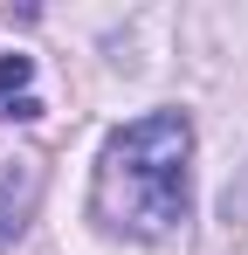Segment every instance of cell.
I'll use <instances>...</instances> for the list:
<instances>
[{
  "instance_id": "1",
  "label": "cell",
  "mask_w": 248,
  "mask_h": 255,
  "mask_svg": "<svg viewBox=\"0 0 248 255\" xmlns=\"http://www.w3.org/2000/svg\"><path fill=\"white\" fill-rule=\"evenodd\" d=\"M186 159H193V125L186 111H145L138 125L111 131L97 159V221L165 242L186 221Z\"/></svg>"
},
{
  "instance_id": "2",
  "label": "cell",
  "mask_w": 248,
  "mask_h": 255,
  "mask_svg": "<svg viewBox=\"0 0 248 255\" xmlns=\"http://www.w3.org/2000/svg\"><path fill=\"white\" fill-rule=\"evenodd\" d=\"M35 193H41V172L35 166H14L7 179H0V249L21 242V228H28V214H35Z\"/></svg>"
},
{
  "instance_id": "3",
  "label": "cell",
  "mask_w": 248,
  "mask_h": 255,
  "mask_svg": "<svg viewBox=\"0 0 248 255\" xmlns=\"http://www.w3.org/2000/svg\"><path fill=\"white\" fill-rule=\"evenodd\" d=\"M35 55H0V118H41V97L35 90Z\"/></svg>"
}]
</instances>
